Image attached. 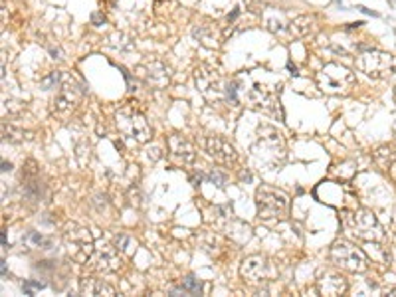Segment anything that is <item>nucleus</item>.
<instances>
[{
    "instance_id": "1",
    "label": "nucleus",
    "mask_w": 396,
    "mask_h": 297,
    "mask_svg": "<svg viewBox=\"0 0 396 297\" xmlns=\"http://www.w3.org/2000/svg\"><path fill=\"white\" fill-rule=\"evenodd\" d=\"M345 230L357 240L378 244L384 238V230L371 210H355L345 216Z\"/></svg>"
},
{
    "instance_id": "2",
    "label": "nucleus",
    "mask_w": 396,
    "mask_h": 297,
    "mask_svg": "<svg viewBox=\"0 0 396 297\" xmlns=\"http://www.w3.org/2000/svg\"><path fill=\"white\" fill-rule=\"evenodd\" d=\"M194 79H196V87L204 95L206 101H210V103L228 101V85H230V81L224 79V75L220 74L216 68L208 66V64L198 66L194 70Z\"/></svg>"
},
{
    "instance_id": "3",
    "label": "nucleus",
    "mask_w": 396,
    "mask_h": 297,
    "mask_svg": "<svg viewBox=\"0 0 396 297\" xmlns=\"http://www.w3.org/2000/svg\"><path fill=\"white\" fill-rule=\"evenodd\" d=\"M317 83L325 93H333V95H347L355 87L357 77L355 74L343 66V64H325L323 70L317 74Z\"/></svg>"
},
{
    "instance_id": "4",
    "label": "nucleus",
    "mask_w": 396,
    "mask_h": 297,
    "mask_svg": "<svg viewBox=\"0 0 396 297\" xmlns=\"http://www.w3.org/2000/svg\"><path fill=\"white\" fill-rule=\"evenodd\" d=\"M115 121H117L119 131L125 133L127 137L135 139L137 143H147L151 139V125L147 123L143 111H139V107H135L133 103L123 105L115 115Z\"/></svg>"
},
{
    "instance_id": "5",
    "label": "nucleus",
    "mask_w": 396,
    "mask_h": 297,
    "mask_svg": "<svg viewBox=\"0 0 396 297\" xmlns=\"http://www.w3.org/2000/svg\"><path fill=\"white\" fill-rule=\"evenodd\" d=\"M256 204H258V216L262 220H275V218H286L289 210V198L286 192L262 186L256 192Z\"/></svg>"
},
{
    "instance_id": "6",
    "label": "nucleus",
    "mask_w": 396,
    "mask_h": 297,
    "mask_svg": "<svg viewBox=\"0 0 396 297\" xmlns=\"http://www.w3.org/2000/svg\"><path fill=\"white\" fill-rule=\"evenodd\" d=\"M357 68L371 79H386L396 74V56L380 50H366L357 57Z\"/></svg>"
},
{
    "instance_id": "7",
    "label": "nucleus",
    "mask_w": 396,
    "mask_h": 297,
    "mask_svg": "<svg viewBox=\"0 0 396 297\" xmlns=\"http://www.w3.org/2000/svg\"><path fill=\"white\" fill-rule=\"evenodd\" d=\"M64 242L68 246L72 260H75L77 263H90V260L95 254V248H93V236L90 234L88 228L72 224L64 236Z\"/></svg>"
},
{
    "instance_id": "8",
    "label": "nucleus",
    "mask_w": 396,
    "mask_h": 297,
    "mask_svg": "<svg viewBox=\"0 0 396 297\" xmlns=\"http://www.w3.org/2000/svg\"><path fill=\"white\" fill-rule=\"evenodd\" d=\"M81 97H83V87L79 85V81L72 75H64L62 81H60V90H58L54 101H52L54 113L62 115V117L72 113L79 105Z\"/></svg>"
},
{
    "instance_id": "9",
    "label": "nucleus",
    "mask_w": 396,
    "mask_h": 297,
    "mask_svg": "<svg viewBox=\"0 0 396 297\" xmlns=\"http://www.w3.org/2000/svg\"><path fill=\"white\" fill-rule=\"evenodd\" d=\"M331 260L337 268L347 272H366L369 261L366 256L349 242H335L331 248Z\"/></svg>"
},
{
    "instance_id": "10",
    "label": "nucleus",
    "mask_w": 396,
    "mask_h": 297,
    "mask_svg": "<svg viewBox=\"0 0 396 297\" xmlns=\"http://www.w3.org/2000/svg\"><path fill=\"white\" fill-rule=\"evenodd\" d=\"M256 155L264 161H271L275 163L277 161V155L284 157V141H281V135L273 127H268V125H262L258 127V147L253 148Z\"/></svg>"
},
{
    "instance_id": "11",
    "label": "nucleus",
    "mask_w": 396,
    "mask_h": 297,
    "mask_svg": "<svg viewBox=\"0 0 396 297\" xmlns=\"http://www.w3.org/2000/svg\"><path fill=\"white\" fill-rule=\"evenodd\" d=\"M240 274H242V278L248 279L250 283L271 281L277 276V268L266 256H250V258H246L242 261Z\"/></svg>"
},
{
    "instance_id": "12",
    "label": "nucleus",
    "mask_w": 396,
    "mask_h": 297,
    "mask_svg": "<svg viewBox=\"0 0 396 297\" xmlns=\"http://www.w3.org/2000/svg\"><path fill=\"white\" fill-rule=\"evenodd\" d=\"M135 75L141 77L147 85L155 87V90H162L168 85L171 75H168V68L159 62V60H147L143 64H139L135 68Z\"/></svg>"
},
{
    "instance_id": "13",
    "label": "nucleus",
    "mask_w": 396,
    "mask_h": 297,
    "mask_svg": "<svg viewBox=\"0 0 396 297\" xmlns=\"http://www.w3.org/2000/svg\"><path fill=\"white\" fill-rule=\"evenodd\" d=\"M206 153H208L216 163L226 165V167L234 165L236 161H238L236 148L232 147L224 137H220V135H212V137L206 139Z\"/></svg>"
},
{
    "instance_id": "14",
    "label": "nucleus",
    "mask_w": 396,
    "mask_h": 297,
    "mask_svg": "<svg viewBox=\"0 0 396 297\" xmlns=\"http://www.w3.org/2000/svg\"><path fill=\"white\" fill-rule=\"evenodd\" d=\"M268 26H270L271 32H275V34H284L286 32L291 38H305L315 30V18L313 16H295L293 20H289L286 26L281 22H277V26L275 24H268Z\"/></svg>"
},
{
    "instance_id": "15",
    "label": "nucleus",
    "mask_w": 396,
    "mask_h": 297,
    "mask_svg": "<svg viewBox=\"0 0 396 297\" xmlns=\"http://www.w3.org/2000/svg\"><path fill=\"white\" fill-rule=\"evenodd\" d=\"M246 92V99H248V103L252 105V107H262V109H271V105L275 103V101H279L277 99V95L273 93L270 85H266V83H262V81H253L252 85L248 87V90H244Z\"/></svg>"
},
{
    "instance_id": "16",
    "label": "nucleus",
    "mask_w": 396,
    "mask_h": 297,
    "mask_svg": "<svg viewBox=\"0 0 396 297\" xmlns=\"http://www.w3.org/2000/svg\"><path fill=\"white\" fill-rule=\"evenodd\" d=\"M347 287H349L347 279L343 278L341 274H337V272H325L323 276L319 278V281H317V289H319L321 295H343L347 291Z\"/></svg>"
},
{
    "instance_id": "17",
    "label": "nucleus",
    "mask_w": 396,
    "mask_h": 297,
    "mask_svg": "<svg viewBox=\"0 0 396 297\" xmlns=\"http://www.w3.org/2000/svg\"><path fill=\"white\" fill-rule=\"evenodd\" d=\"M119 265H121V258L113 252V250H101V252H97L95 250V254H93V258L90 260V268L91 270H95V272H101V274H111V272H117L119 270Z\"/></svg>"
},
{
    "instance_id": "18",
    "label": "nucleus",
    "mask_w": 396,
    "mask_h": 297,
    "mask_svg": "<svg viewBox=\"0 0 396 297\" xmlns=\"http://www.w3.org/2000/svg\"><path fill=\"white\" fill-rule=\"evenodd\" d=\"M192 36L196 38L202 46H206V48H218L222 44V40H224V34L220 32L218 24H200V26H194Z\"/></svg>"
},
{
    "instance_id": "19",
    "label": "nucleus",
    "mask_w": 396,
    "mask_h": 297,
    "mask_svg": "<svg viewBox=\"0 0 396 297\" xmlns=\"http://www.w3.org/2000/svg\"><path fill=\"white\" fill-rule=\"evenodd\" d=\"M168 148H171V153H173L179 161H182V163H192L194 157H196L192 143H190L186 137H180V135L168 137Z\"/></svg>"
},
{
    "instance_id": "20",
    "label": "nucleus",
    "mask_w": 396,
    "mask_h": 297,
    "mask_svg": "<svg viewBox=\"0 0 396 297\" xmlns=\"http://www.w3.org/2000/svg\"><path fill=\"white\" fill-rule=\"evenodd\" d=\"M79 289H81L83 295H115V289L109 285L107 281H103V279H93V278L81 279Z\"/></svg>"
},
{
    "instance_id": "21",
    "label": "nucleus",
    "mask_w": 396,
    "mask_h": 297,
    "mask_svg": "<svg viewBox=\"0 0 396 297\" xmlns=\"http://www.w3.org/2000/svg\"><path fill=\"white\" fill-rule=\"evenodd\" d=\"M182 289H184L188 295H200L202 285H200V281H198L194 276H186L184 281H182Z\"/></svg>"
},
{
    "instance_id": "22",
    "label": "nucleus",
    "mask_w": 396,
    "mask_h": 297,
    "mask_svg": "<svg viewBox=\"0 0 396 297\" xmlns=\"http://www.w3.org/2000/svg\"><path fill=\"white\" fill-rule=\"evenodd\" d=\"M206 176V181L208 183H212V185H216L218 188H224L226 183H228V176L224 174V172H220V170H210L208 174H204Z\"/></svg>"
},
{
    "instance_id": "23",
    "label": "nucleus",
    "mask_w": 396,
    "mask_h": 297,
    "mask_svg": "<svg viewBox=\"0 0 396 297\" xmlns=\"http://www.w3.org/2000/svg\"><path fill=\"white\" fill-rule=\"evenodd\" d=\"M62 77H64V75L60 74V72H52V74L48 75V77H44V79L40 81V85H42L44 90H52L54 85H58V83L62 81Z\"/></svg>"
},
{
    "instance_id": "24",
    "label": "nucleus",
    "mask_w": 396,
    "mask_h": 297,
    "mask_svg": "<svg viewBox=\"0 0 396 297\" xmlns=\"http://www.w3.org/2000/svg\"><path fill=\"white\" fill-rule=\"evenodd\" d=\"M129 238H127L125 234H119V236H115V250H119V252H125V246Z\"/></svg>"
},
{
    "instance_id": "25",
    "label": "nucleus",
    "mask_w": 396,
    "mask_h": 297,
    "mask_svg": "<svg viewBox=\"0 0 396 297\" xmlns=\"http://www.w3.org/2000/svg\"><path fill=\"white\" fill-rule=\"evenodd\" d=\"M28 238L34 242V244H38V246H40V244L44 242V238H42V236H38L36 232H30V236H28Z\"/></svg>"
},
{
    "instance_id": "26",
    "label": "nucleus",
    "mask_w": 396,
    "mask_h": 297,
    "mask_svg": "<svg viewBox=\"0 0 396 297\" xmlns=\"http://www.w3.org/2000/svg\"><path fill=\"white\" fill-rule=\"evenodd\" d=\"M360 26H364V22H355V24H349V26H347V30H357V28H360Z\"/></svg>"
},
{
    "instance_id": "27",
    "label": "nucleus",
    "mask_w": 396,
    "mask_h": 297,
    "mask_svg": "<svg viewBox=\"0 0 396 297\" xmlns=\"http://www.w3.org/2000/svg\"><path fill=\"white\" fill-rule=\"evenodd\" d=\"M288 70L291 72V75H299V74H297V66H293L291 62H288Z\"/></svg>"
},
{
    "instance_id": "28",
    "label": "nucleus",
    "mask_w": 396,
    "mask_h": 297,
    "mask_svg": "<svg viewBox=\"0 0 396 297\" xmlns=\"http://www.w3.org/2000/svg\"><path fill=\"white\" fill-rule=\"evenodd\" d=\"M238 14H240V10H238V8H236L234 12H232V14H230V16H228V22H232V20H236V18H238Z\"/></svg>"
},
{
    "instance_id": "29",
    "label": "nucleus",
    "mask_w": 396,
    "mask_h": 297,
    "mask_svg": "<svg viewBox=\"0 0 396 297\" xmlns=\"http://www.w3.org/2000/svg\"><path fill=\"white\" fill-rule=\"evenodd\" d=\"M12 168V165L10 163H2V172H6V170H10Z\"/></svg>"
},
{
    "instance_id": "30",
    "label": "nucleus",
    "mask_w": 396,
    "mask_h": 297,
    "mask_svg": "<svg viewBox=\"0 0 396 297\" xmlns=\"http://www.w3.org/2000/svg\"><path fill=\"white\" fill-rule=\"evenodd\" d=\"M93 22H95V24H97V22H105V18H101L99 14H93Z\"/></svg>"
},
{
    "instance_id": "31",
    "label": "nucleus",
    "mask_w": 396,
    "mask_h": 297,
    "mask_svg": "<svg viewBox=\"0 0 396 297\" xmlns=\"http://www.w3.org/2000/svg\"><path fill=\"white\" fill-rule=\"evenodd\" d=\"M0 268H2V276H6V263L4 261H0Z\"/></svg>"
},
{
    "instance_id": "32",
    "label": "nucleus",
    "mask_w": 396,
    "mask_h": 297,
    "mask_svg": "<svg viewBox=\"0 0 396 297\" xmlns=\"http://www.w3.org/2000/svg\"><path fill=\"white\" fill-rule=\"evenodd\" d=\"M394 99H396V92H394Z\"/></svg>"
}]
</instances>
